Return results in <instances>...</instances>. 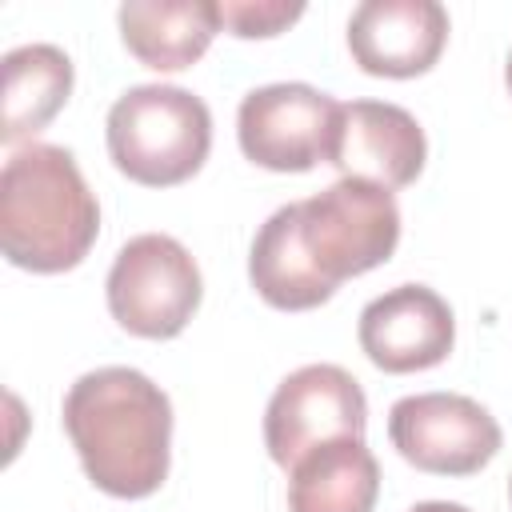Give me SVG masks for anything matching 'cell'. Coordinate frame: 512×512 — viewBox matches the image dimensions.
<instances>
[{"label": "cell", "mask_w": 512, "mask_h": 512, "mask_svg": "<svg viewBox=\"0 0 512 512\" xmlns=\"http://www.w3.org/2000/svg\"><path fill=\"white\" fill-rule=\"evenodd\" d=\"M400 244L396 196L368 180L340 176L308 200L280 204L252 236L248 280L256 296L280 312H308L332 292L364 276Z\"/></svg>", "instance_id": "6da1fadb"}, {"label": "cell", "mask_w": 512, "mask_h": 512, "mask_svg": "<svg viewBox=\"0 0 512 512\" xmlns=\"http://www.w3.org/2000/svg\"><path fill=\"white\" fill-rule=\"evenodd\" d=\"M60 420L84 476L100 492L144 500L168 480L172 400L140 368L108 364L84 372L64 392Z\"/></svg>", "instance_id": "7a4b0ae2"}, {"label": "cell", "mask_w": 512, "mask_h": 512, "mask_svg": "<svg viewBox=\"0 0 512 512\" xmlns=\"http://www.w3.org/2000/svg\"><path fill=\"white\" fill-rule=\"evenodd\" d=\"M100 236V204L60 144L12 148L0 172V248L8 264L56 276L76 268Z\"/></svg>", "instance_id": "3957f363"}, {"label": "cell", "mask_w": 512, "mask_h": 512, "mask_svg": "<svg viewBox=\"0 0 512 512\" xmlns=\"http://www.w3.org/2000/svg\"><path fill=\"white\" fill-rule=\"evenodd\" d=\"M112 164L144 184L172 188L192 180L212 152L208 104L176 84H136L116 96L104 120Z\"/></svg>", "instance_id": "277c9868"}, {"label": "cell", "mask_w": 512, "mask_h": 512, "mask_svg": "<svg viewBox=\"0 0 512 512\" xmlns=\"http://www.w3.org/2000/svg\"><path fill=\"white\" fill-rule=\"evenodd\" d=\"M112 320L140 340H172L200 308L204 280L192 252L164 232L132 236L104 280Z\"/></svg>", "instance_id": "5b68a950"}, {"label": "cell", "mask_w": 512, "mask_h": 512, "mask_svg": "<svg viewBox=\"0 0 512 512\" xmlns=\"http://www.w3.org/2000/svg\"><path fill=\"white\" fill-rule=\"evenodd\" d=\"M340 100L300 84L280 80L252 88L236 108V140L240 152L268 172H308L328 164L336 140Z\"/></svg>", "instance_id": "8992f818"}, {"label": "cell", "mask_w": 512, "mask_h": 512, "mask_svg": "<svg viewBox=\"0 0 512 512\" xmlns=\"http://www.w3.org/2000/svg\"><path fill=\"white\" fill-rule=\"evenodd\" d=\"M392 448L420 472L472 476L504 444L496 416L460 392H416L400 396L388 412Z\"/></svg>", "instance_id": "52a82bcc"}, {"label": "cell", "mask_w": 512, "mask_h": 512, "mask_svg": "<svg viewBox=\"0 0 512 512\" xmlns=\"http://www.w3.org/2000/svg\"><path fill=\"white\" fill-rule=\"evenodd\" d=\"M368 400L340 364H304L288 372L264 408V448L288 472L304 452L336 436H364Z\"/></svg>", "instance_id": "ba28073f"}, {"label": "cell", "mask_w": 512, "mask_h": 512, "mask_svg": "<svg viewBox=\"0 0 512 512\" xmlns=\"http://www.w3.org/2000/svg\"><path fill=\"white\" fill-rule=\"evenodd\" d=\"M356 336L380 372L404 376L448 360L456 344V316L436 288L396 284L360 308Z\"/></svg>", "instance_id": "9c48e42d"}, {"label": "cell", "mask_w": 512, "mask_h": 512, "mask_svg": "<svg viewBox=\"0 0 512 512\" xmlns=\"http://www.w3.org/2000/svg\"><path fill=\"white\" fill-rule=\"evenodd\" d=\"M448 8L436 0H364L348 16V52L384 80L424 76L448 44Z\"/></svg>", "instance_id": "30bf717a"}, {"label": "cell", "mask_w": 512, "mask_h": 512, "mask_svg": "<svg viewBox=\"0 0 512 512\" xmlns=\"http://www.w3.org/2000/svg\"><path fill=\"white\" fill-rule=\"evenodd\" d=\"M428 160V140L420 120L388 100L340 104L336 140L328 164L348 180H368L388 192L408 188Z\"/></svg>", "instance_id": "8fae6325"}, {"label": "cell", "mask_w": 512, "mask_h": 512, "mask_svg": "<svg viewBox=\"0 0 512 512\" xmlns=\"http://www.w3.org/2000/svg\"><path fill=\"white\" fill-rule=\"evenodd\" d=\"M116 24L124 48L152 72L192 68L224 28L216 0H128Z\"/></svg>", "instance_id": "7c38bea8"}, {"label": "cell", "mask_w": 512, "mask_h": 512, "mask_svg": "<svg viewBox=\"0 0 512 512\" xmlns=\"http://www.w3.org/2000/svg\"><path fill=\"white\" fill-rule=\"evenodd\" d=\"M380 464L364 436H336L288 468V512H372Z\"/></svg>", "instance_id": "4fadbf2b"}, {"label": "cell", "mask_w": 512, "mask_h": 512, "mask_svg": "<svg viewBox=\"0 0 512 512\" xmlns=\"http://www.w3.org/2000/svg\"><path fill=\"white\" fill-rule=\"evenodd\" d=\"M72 96V60L56 44H20L4 56L0 140L12 148L36 136Z\"/></svg>", "instance_id": "5bb4252c"}, {"label": "cell", "mask_w": 512, "mask_h": 512, "mask_svg": "<svg viewBox=\"0 0 512 512\" xmlns=\"http://www.w3.org/2000/svg\"><path fill=\"white\" fill-rule=\"evenodd\" d=\"M304 16L300 0H220V24L224 32L240 40H268L292 28Z\"/></svg>", "instance_id": "9a60e30c"}, {"label": "cell", "mask_w": 512, "mask_h": 512, "mask_svg": "<svg viewBox=\"0 0 512 512\" xmlns=\"http://www.w3.org/2000/svg\"><path fill=\"white\" fill-rule=\"evenodd\" d=\"M408 512H468V508L456 500H424V504H412Z\"/></svg>", "instance_id": "2e32d148"}, {"label": "cell", "mask_w": 512, "mask_h": 512, "mask_svg": "<svg viewBox=\"0 0 512 512\" xmlns=\"http://www.w3.org/2000/svg\"><path fill=\"white\" fill-rule=\"evenodd\" d=\"M504 84H508V92H512V52H508V64H504Z\"/></svg>", "instance_id": "e0dca14e"}, {"label": "cell", "mask_w": 512, "mask_h": 512, "mask_svg": "<svg viewBox=\"0 0 512 512\" xmlns=\"http://www.w3.org/2000/svg\"><path fill=\"white\" fill-rule=\"evenodd\" d=\"M508 500H512V480H508Z\"/></svg>", "instance_id": "ac0fdd59"}]
</instances>
